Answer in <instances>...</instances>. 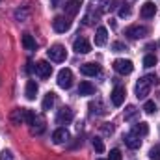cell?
<instances>
[{
  "mask_svg": "<svg viewBox=\"0 0 160 160\" xmlns=\"http://www.w3.org/2000/svg\"><path fill=\"white\" fill-rule=\"evenodd\" d=\"M158 77L157 75H145V77H142V78L138 80V84H136V97L138 99H145L147 95H149V91H151V88L153 86H158Z\"/></svg>",
  "mask_w": 160,
  "mask_h": 160,
  "instance_id": "1",
  "label": "cell"
},
{
  "mask_svg": "<svg viewBox=\"0 0 160 160\" xmlns=\"http://www.w3.org/2000/svg\"><path fill=\"white\" fill-rule=\"evenodd\" d=\"M47 56H48L52 62H65V58H67V50H65L63 45L56 43V45H52V47L47 50Z\"/></svg>",
  "mask_w": 160,
  "mask_h": 160,
  "instance_id": "2",
  "label": "cell"
},
{
  "mask_svg": "<svg viewBox=\"0 0 160 160\" xmlns=\"http://www.w3.org/2000/svg\"><path fill=\"white\" fill-rule=\"evenodd\" d=\"M149 34V28L147 26H142V24H132L125 30V36H128L130 39H142Z\"/></svg>",
  "mask_w": 160,
  "mask_h": 160,
  "instance_id": "3",
  "label": "cell"
},
{
  "mask_svg": "<svg viewBox=\"0 0 160 160\" xmlns=\"http://www.w3.org/2000/svg\"><path fill=\"white\" fill-rule=\"evenodd\" d=\"M114 71L116 73H119V75H130L132 73V69H134V63L130 62V60H125V58H119V60H116L114 62Z\"/></svg>",
  "mask_w": 160,
  "mask_h": 160,
  "instance_id": "4",
  "label": "cell"
},
{
  "mask_svg": "<svg viewBox=\"0 0 160 160\" xmlns=\"http://www.w3.org/2000/svg\"><path fill=\"white\" fill-rule=\"evenodd\" d=\"M58 86L63 88V89H69L73 86V73H71V69H62L58 73Z\"/></svg>",
  "mask_w": 160,
  "mask_h": 160,
  "instance_id": "5",
  "label": "cell"
},
{
  "mask_svg": "<svg viewBox=\"0 0 160 160\" xmlns=\"http://www.w3.org/2000/svg\"><path fill=\"white\" fill-rule=\"evenodd\" d=\"M75 118V112L69 108V106H63L62 110H58V116H56V123L58 125H67V123H71Z\"/></svg>",
  "mask_w": 160,
  "mask_h": 160,
  "instance_id": "6",
  "label": "cell"
},
{
  "mask_svg": "<svg viewBox=\"0 0 160 160\" xmlns=\"http://www.w3.org/2000/svg\"><path fill=\"white\" fill-rule=\"evenodd\" d=\"M52 28H54L58 34H63V32H67V30L71 28V21L65 19V17H62V15H58V17H54V21H52Z\"/></svg>",
  "mask_w": 160,
  "mask_h": 160,
  "instance_id": "7",
  "label": "cell"
},
{
  "mask_svg": "<svg viewBox=\"0 0 160 160\" xmlns=\"http://www.w3.org/2000/svg\"><path fill=\"white\" fill-rule=\"evenodd\" d=\"M125 95H127L125 88H123V86H116V88H114V91H112V95H110L112 104H114V106H121V104L125 102Z\"/></svg>",
  "mask_w": 160,
  "mask_h": 160,
  "instance_id": "8",
  "label": "cell"
},
{
  "mask_svg": "<svg viewBox=\"0 0 160 160\" xmlns=\"http://www.w3.org/2000/svg\"><path fill=\"white\" fill-rule=\"evenodd\" d=\"M36 73L39 75L41 78H48L50 75H52V65L48 63V62H45V60H41L36 63Z\"/></svg>",
  "mask_w": 160,
  "mask_h": 160,
  "instance_id": "9",
  "label": "cell"
},
{
  "mask_svg": "<svg viewBox=\"0 0 160 160\" xmlns=\"http://www.w3.org/2000/svg\"><path fill=\"white\" fill-rule=\"evenodd\" d=\"M73 48H75V52H78V54H88V52L91 50V45H89V41L86 39V38H77L75 43H73Z\"/></svg>",
  "mask_w": 160,
  "mask_h": 160,
  "instance_id": "10",
  "label": "cell"
},
{
  "mask_svg": "<svg viewBox=\"0 0 160 160\" xmlns=\"http://www.w3.org/2000/svg\"><path fill=\"white\" fill-rule=\"evenodd\" d=\"M80 73L84 75V77H95V75H99L101 73V65L99 63H84V65H80Z\"/></svg>",
  "mask_w": 160,
  "mask_h": 160,
  "instance_id": "11",
  "label": "cell"
},
{
  "mask_svg": "<svg viewBox=\"0 0 160 160\" xmlns=\"http://www.w3.org/2000/svg\"><path fill=\"white\" fill-rule=\"evenodd\" d=\"M123 142H125V145H127L128 149H140V147H142V140H140V136H136L134 132H128V134L123 138Z\"/></svg>",
  "mask_w": 160,
  "mask_h": 160,
  "instance_id": "12",
  "label": "cell"
},
{
  "mask_svg": "<svg viewBox=\"0 0 160 160\" xmlns=\"http://www.w3.org/2000/svg\"><path fill=\"white\" fill-rule=\"evenodd\" d=\"M155 13H157V6L153 2H145L142 6V9H140V15L143 19H151V17H155Z\"/></svg>",
  "mask_w": 160,
  "mask_h": 160,
  "instance_id": "13",
  "label": "cell"
},
{
  "mask_svg": "<svg viewBox=\"0 0 160 160\" xmlns=\"http://www.w3.org/2000/svg\"><path fill=\"white\" fill-rule=\"evenodd\" d=\"M80 0H67L65 2V6H63V9H65V13L69 15V17H73V15H77L80 11Z\"/></svg>",
  "mask_w": 160,
  "mask_h": 160,
  "instance_id": "14",
  "label": "cell"
},
{
  "mask_svg": "<svg viewBox=\"0 0 160 160\" xmlns=\"http://www.w3.org/2000/svg\"><path fill=\"white\" fill-rule=\"evenodd\" d=\"M106 41H108V30L104 26H99L97 28V34H95V45L97 47H102V45H106Z\"/></svg>",
  "mask_w": 160,
  "mask_h": 160,
  "instance_id": "15",
  "label": "cell"
},
{
  "mask_svg": "<svg viewBox=\"0 0 160 160\" xmlns=\"http://www.w3.org/2000/svg\"><path fill=\"white\" fill-rule=\"evenodd\" d=\"M69 140V130L67 128H58V130H54V134H52V142L54 143H63V142H67Z\"/></svg>",
  "mask_w": 160,
  "mask_h": 160,
  "instance_id": "16",
  "label": "cell"
},
{
  "mask_svg": "<svg viewBox=\"0 0 160 160\" xmlns=\"http://www.w3.org/2000/svg\"><path fill=\"white\" fill-rule=\"evenodd\" d=\"M38 84L34 82V80H28L26 82V91H24V95H26V99L28 101H34L36 99V95H38Z\"/></svg>",
  "mask_w": 160,
  "mask_h": 160,
  "instance_id": "17",
  "label": "cell"
},
{
  "mask_svg": "<svg viewBox=\"0 0 160 160\" xmlns=\"http://www.w3.org/2000/svg\"><path fill=\"white\" fill-rule=\"evenodd\" d=\"M132 132L136 134V136H147L149 134V125L145 123V121H140V123H136L134 127H132Z\"/></svg>",
  "mask_w": 160,
  "mask_h": 160,
  "instance_id": "18",
  "label": "cell"
},
{
  "mask_svg": "<svg viewBox=\"0 0 160 160\" xmlns=\"http://www.w3.org/2000/svg\"><path fill=\"white\" fill-rule=\"evenodd\" d=\"M9 119L13 125H21V123H24V108H15L13 112H11V116H9Z\"/></svg>",
  "mask_w": 160,
  "mask_h": 160,
  "instance_id": "19",
  "label": "cell"
},
{
  "mask_svg": "<svg viewBox=\"0 0 160 160\" xmlns=\"http://www.w3.org/2000/svg\"><path fill=\"white\" fill-rule=\"evenodd\" d=\"M93 93H95V88H93V84H89L88 80L80 82V86H78V95H93Z\"/></svg>",
  "mask_w": 160,
  "mask_h": 160,
  "instance_id": "20",
  "label": "cell"
},
{
  "mask_svg": "<svg viewBox=\"0 0 160 160\" xmlns=\"http://www.w3.org/2000/svg\"><path fill=\"white\" fill-rule=\"evenodd\" d=\"M138 114H140V110L134 104H128L127 110H125V114H123V118H125V121H134L138 118Z\"/></svg>",
  "mask_w": 160,
  "mask_h": 160,
  "instance_id": "21",
  "label": "cell"
},
{
  "mask_svg": "<svg viewBox=\"0 0 160 160\" xmlns=\"http://www.w3.org/2000/svg\"><path fill=\"white\" fill-rule=\"evenodd\" d=\"M54 102H56V95H54L52 91H48V93L45 95V99H43V110H50V108L54 106Z\"/></svg>",
  "mask_w": 160,
  "mask_h": 160,
  "instance_id": "22",
  "label": "cell"
},
{
  "mask_svg": "<svg viewBox=\"0 0 160 160\" xmlns=\"http://www.w3.org/2000/svg\"><path fill=\"white\" fill-rule=\"evenodd\" d=\"M22 47H24L26 50H34V48H36V39H34L30 34H24V36H22Z\"/></svg>",
  "mask_w": 160,
  "mask_h": 160,
  "instance_id": "23",
  "label": "cell"
},
{
  "mask_svg": "<svg viewBox=\"0 0 160 160\" xmlns=\"http://www.w3.org/2000/svg\"><path fill=\"white\" fill-rule=\"evenodd\" d=\"M155 65H157V56H155V54H147V56L143 58V67L149 69V67H155Z\"/></svg>",
  "mask_w": 160,
  "mask_h": 160,
  "instance_id": "24",
  "label": "cell"
},
{
  "mask_svg": "<svg viewBox=\"0 0 160 160\" xmlns=\"http://www.w3.org/2000/svg\"><path fill=\"white\" fill-rule=\"evenodd\" d=\"M34 121H36V114H34L30 108H24V123L34 125Z\"/></svg>",
  "mask_w": 160,
  "mask_h": 160,
  "instance_id": "25",
  "label": "cell"
},
{
  "mask_svg": "<svg viewBox=\"0 0 160 160\" xmlns=\"http://www.w3.org/2000/svg\"><path fill=\"white\" fill-rule=\"evenodd\" d=\"M143 112H145V114H155V112H157V104H155L153 101H147V102L143 104Z\"/></svg>",
  "mask_w": 160,
  "mask_h": 160,
  "instance_id": "26",
  "label": "cell"
},
{
  "mask_svg": "<svg viewBox=\"0 0 160 160\" xmlns=\"http://www.w3.org/2000/svg\"><path fill=\"white\" fill-rule=\"evenodd\" d=\"M91 143H93V149H95L97 153H102V151H104V143H102V140H101V138H93V142H91Z\"/></svg>",
  "mask_w": 160,
  "mask_h": 160,
  "instance_id": "27",
  "label": "cell"
},
{
  "mask_svg": "<svg viewBox=\"0 0 160 160\" xmlns=\"http://www.w3.org/2000/svg\"><path fill=\"white\" fill-rule=\"evenodd\" d=\"M149 157H151V160H160V143H157V145L149 151Z\"/></svg>",
  "mask_w": 160,
  "mask_h": 160,
  "instance_id": "28",
  "label": "cell"
},
{
  "mask_svg": "<svg viewBox=\"0 0 160 160\" xmlns=\"http://www.w3.org/2000/svg\"><path fill=\"white\" fill-rule=\"evenodd\" d=\"M119 17H128L130 15V6H127V4H121V8H119Z\"/></svg>",
  "mask_w": 160,
  "mask_h": 160,
  "instance_id": "29",
  "label": "cell"
},
{
  "mask_svg": "<svg viewBox=\"0 0 160 160\" xmlns=\"http://www.w3.org/2000/svg\"><path fill=\"white\" fill-rule=\"evenodd\" d=\"M0 160H15V157H13V153H11L9 149H4V151L0 153Z\"/></svg>",
  "mask_w": 160,
  "mask_h": 160,
  "instance_id": "30",
  "label": "cell"
},
{
  "mask_svg": "<svg viewBox=\"0 0 160 160\" xmlns=\"http://www.w3.org/2000/svg\"><path fill=\"white\" fill-rule=\"evenodd\" d=\"M101 130H102L104 134H112V132H114V127H112V123H102V125H101Z\"/></svg>",
  "mask_w": 160,
  "mask_h": 160,
  "instance_id": "31",
  "label": "cell"
},
{
  "mask_svg": "<svg viewBox=\"0 0 160 160\" xmlns=\"http://www.w3.org/2000/svg\"><path fill=\"white\" fill-rule=\"evenodd\" d=\"M112 50H114V52H123V50H127V47H125L121 41H116V43L112 45Z\"/></svg>",
  "mask_w": 160,
  "mask_h": 160,
  "instance_id": "32",
  "label": "cell"
},
{
  "mask_svg": "<svg viewBox=\"0 0 160 160\" xmlns=\"http://www.w3.org/2000/svg\"><path fill=\"white\" fill-rule=\"evenodd\" d=\"M108 160H121V151H119V149H112Z\"/></svg>",
  "mask_w": 160,
  "mask_h": 160,
  "instance_id": "33",
  "label": "cell"
},
{
  "mask_svg": "<svg viewBox=\"0 0 160 160\" xmlns=\"http://www.w3.org/2000/svg\"><path fill=\"white\" fill-rule=\"evenodd\" d=\"M26 15H28V13H26V9H22V11L19 9V11L15 13V17H17V21H22V19H26Z\"/></svg>",
  "mask_w": 160,
  "mask_h": 160,
  "instance_id": "34",
  "label": "cell"
},
{
  "mask_svg": "<svg viewBox=\"0 0 160 160\" xmlns=\"http://www.w3.org/2000/svg\"><path fill=\"white\" fill-rule=\"evenodd\" d=\"M58 2H60V0H50V6H52V8H56V6H58Z\"/></svg>",
  "mask_w": 160,
  "mask_h": 160,
  "instance_id": "35",
  "label": "cell"
},
{
  "mask_svg": "<svg viewBox=\"0 0 160 160\" xmlns=\"http://www.w3.org/2000/svg\"><path fill=\"white\" fill-rule=\"evenodd\" d=\"M99 160H102V158H99Z\"/></svg>",
  "mask_w": 160,
  "mask_h": 160,
  "instance_id": "36",
  "label": "cell"
}]
</instances>
